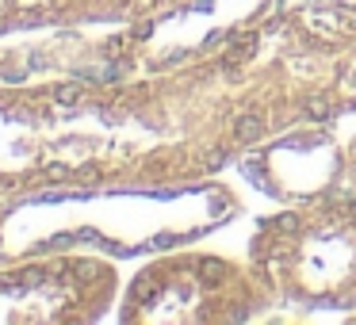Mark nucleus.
I'll return each instance as SVG.
<instances>
[{
	"mask_svg": "<svg viewBox=\"0 0 356 325\" xmlns=\"http://www.w3.org/2000/svg\"><path fill=\"white\" fill-rule=\"evenodd\" d=\"M272 306L249 264L218 253H169L149 260L127 283L123 322H245Z\"/></svg>",
	"mask_w": 356,
	"mask_h": 325,
	"instance_id": "7ed1b4c3",
	"label": "nucleus"
},
{
	"mask_svg": "<svg viewBox=\"0 0 356 325\" xmlns=\"http://www.w3.org/2000/svg\"><path fill=\"white\" fill-rule=\"evenodd\" d=\"M272 306H356V188L264 218L249 241Z\"/></svg>",
	"mask_w": 356,
	"mask_h": 325,
	"instance_id": "f03ea898",
	"label": "nucleus"
},
{
	"mask_svg": "<svg viewBox=\"0 0 356 325\" xmlns=\"http://www.w3.org/2000/svg\"><path fill=\"white\" fill-rule=\"evenodd\" d=\"M184 0H0V35L27 27H65L92 19H127L157 16Z\"/></svg>",
	"mask_w": 356,
	"mask_h": 325,
	"instance_id": "39448f33",
	"label": "nucleus"
},
{
	"mask_svg": "<svg viewBox=\"0 0 356 325\" xmlns=\"http://www.w3.org/2000/svg\"><path fill=\"white\" fill-rule=\"evenodd\" d=\"M356 108V19L284 16L134 85L0 88V192L177 184Z\"/></svg>",
	"mask_w": 356,
	"mask_h": 325,
	"instance_id": "f257e3e1",
	"label": "nucleus"
},
{
	"mask_svg": "<svg viewBox=\"0 0 356 325\" xmlns=\"http://www.w3.org/2000/svg\"><path fill=\"white\" fill-rule=\"evenodd\" d=\"M345 180H348V188H356V134H353V142H348V157H345Z\"/></svg>",
	"mask_w": 356,
	"mask_h": 325,
	"instance_id": "423d86ee",
	"label": "nucleus"
},
{
	"mask_svg": "<svg viewBox=\"0 0 356 325\" xmlns=\"http://www.w3.org/2000/svg\"><path fill=\"white\" fill-rule=\"evenodd\" d=\"M119 294V272L104 256L58 253L0 268V325L96 322Z\"/></svg>",
	"mask_w": 356,
	"mask_h": 325,
	"instance_id": "20e7f679",
	"label": "nucleus"
}]
</instances>
